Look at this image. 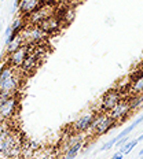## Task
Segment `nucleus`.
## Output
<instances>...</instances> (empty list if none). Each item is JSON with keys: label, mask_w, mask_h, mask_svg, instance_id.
I'll list each match as a JSON object with an SVG mask.
<instances>
[{"label": "nucleus", "mask_w": 143, "mask_h": 159, "mask_svg": "<svg viewBox=\"0 0 143 159\" xmlns=\"http://www.w3.org/2000/svg\"><path fill=\"white\" fill-rule=\"evenodd\" d=\"M138 143H139L138 139H136V140H129L124 145H121V147H120V151L124 152V155H127V154H129V152L132 151V148L136 147V144H138Z\"/></svg>", "instance_id": "obj_16"}, {"label": "nucleus", "mask_w": 143, "mask_h": 159, "mask_svg": "<svg viewBox=\"0 0 143 159\" xmlns=\"http://www.w3.org/2000/svg\"><path fill=\"white\" fill-rule=\"evenodd\" d=\"M136 126H138V125H135L134 122H132V124L129 125V126H127L125 129H122V130L120 132V133L117 134V139H118V140H121V139H122V137H125V136H129V133H131V132L134 130Z\"/></svg>", "instance_id": "obj_17"}, {"label": "nucleus", "mask_w": 143, "mask_h": 159, "mask_svg": "<svg viewBox=\"0 0 143 159\" xmlns=\"http://www.w3.org/2000/svg\"><path fill=\"white\" fill-rule=\"evenodd\" d=\"M131 112H132V108H131V103H129V98H122L121 100L109 111V115H110L117 124H121Z\"/></svg>", "instance_id": "obj_4"}, {"label": "nucleus", "mask_w": 143, "mask_h": 159, "mask_svg": "<svg viewBox=\"0 0 143 159\" xmlns=\"http://www.w3.org/2000/svg\"><path fill=\"white\" fill-rule=\"evenodd\" d=\"M29 47H31V45H29ZM40 61H41V56L39 55V52L31 49V51H29V54H28V56H26V59L24 61V63H22V66L19 69L22 70L24 74H31V73H33L36 70V67L39 66Z\"/></svg>", "instance_id": "obj_8"}, {"label": "nucleus", "mask_w": 143, "mask_h": 159, "mask_svg": "<svg viewBox=\"0 0 143 159\" xmlns=\"http://www.w3.org/2000/svg\"><path fill=\"white\" fill-rule=\"evenodd\" d=\"M15 3H19V0H15Z\"/></svg>", "instance_id": "obj_23"}, {"label": "nucleus", "mask_w": 143, "mask_h": 159, "mask_svg": "<svg viewBox=\"0 0 143 159\" xmlns=\"http://www.w3.org/2000/svg\"><path fill=\"white\" fill-rule=\"evenodd\" d=\"M25 44V41H24V37H22V34L19 33L17 37H14L11 40V41L7 44V54H11V52H14L17 51L19 47H22V45Z\"/></svg>", "instance_id": "obj_13"}, {"label": "nucleus", "mask_w": 143, "mask_h": 159, "mask_svg": "<svg viewBox=\"0 0 143 159\" xmlns=\"http://www.w3.org/2000/svg\"><path fill=\"white\" fill-rule=\"evenodd\" d=\"M122 99V91L121 89H110L102 96L101 99V104L99 108L103 112H109Z\"/></svg>", "instance_id": "obj_5"}, {"label": "nucleus", "mask_w": 143, "mask_h": 159, "mask_svg": "<svg viewBox=\"0 0 143 159\" xmlns=\"http://www.w3.org/2000/svg\"><path fill=\"white\" fill-rule=\"evenodd\" d=\"M116 125H117V122L109 115V112L99 111L96 114L95 119L92 121L91 126H89V129L85 133H88L91 136H103L107 132H110Z\"/></svg>", "instance_id": "obj_1"}, {"label": "nucleus", "mask_w": 143, "mask_h": 159, "mask_svg": "<svg viewBox=\"0 0 143 159\" xmlns=\"http://www.w3.org/2000/svg\"><path fill=\"white\" fill-rule=\"evenodd\" d=\"M83 145H84V141H81V143H77V144H74V145H72L70 148H68V150L65 151V154L62 155V157L66 158V159L76 158V157H77V155H79V152L81 151Z\"/></svg>", "instance_id": "obj_15"}, {"label": "nucleus", "mask_w": 143, "mask_h": 159, "mask_svg": "<svg viewBox=\"0 0 143 159\" xmlns=\"http://www.w3.org/2000/svg\"><path fill=\"white\" fill-rule=\"evenodd\" d=\"M22 37H24V41L26 45H31V47H35V45L43 44L44 40L47 39V33L40 28V25H29L26 26L24 30L21 32Z\"/></svg>", "instance_id": "obj_3"}, {"label": "nucleus", "mask_w": 143, "mask_h": 159, "mask_svg": "<svg viewBox=\"0 0 143 159\" xmlns=\"http://www.w3.org/2000/svg\"><path fill=\"white\" fill-rule=\"evenodd\" d=\"M54 14V8L51 4H43L41 7H39L35 12H32L29 15V24L31 25H40L44 19H47L50 15Z\"/></svg>", "instance_id": "obj_6"}, {"label": "nucleus", "mask_w": 143, "mask_h": 159, "mask_svg": "<svg viewBox=\"0 0 143 159\" xmlns=\"http://www.w3.org/2000/svg\"><path fill=\"white\" fill-rule=\"evenodd\" d=\"M128 93L135 95V93H143V73L136 74L132 77L131 82L128 85Z\"/></svg>", "instance_id": "obj_12"}, {"label": "nucleus", "mask_w": 143, "mask_h": 159, "mask_svg": "<svg viewBox=\"0 0 143 159\" xmlns=\"http://www.w3.org/2000/svg\"><path fill=\"white\" fill-rule=\"evenodd\" d=\"M43 4H44V0H19L18 8L21 11V14L29 16L39 7H41Z\"/></svg>", "instance_id": "obj_11"}, {"label": "nucleus", "mask_w": 143, "mask_h": 159, "mask_svg": "<svg viewBox=\"0 0 143 159\" xmlns=\"http://www.w3.org/2000/svg\"><path fill=\"white\" fill-rule=\"evenodd\" d=\"M139 155H141V157H143V148H142L141 151H139Z\"/></svg>", "instance_id": "obj_22"}, {"label": "nucleus", "mask_w": 143, "mask_h": 159, "mask_svg": "<svg viewBox=\"0 0 143 159\" xmlns=\"http://www.w3.org/2000/svg\"><path fill=\"white\" fill-rule=\"evenodd\" d=\"M64 21H62L61 16L52 14L50 15L47 19H44V21L40 24V28L43 29L47 34H54V33L59 32V29H62V26H64Z\"/></svg>", "instance_id": "obj_7"}, {"label": "nucleus", "mask_w": 143, "mask_h": 159, "mask_svg": "<svg viewBox=\"0 0 143 159\" xmlns=\"http://www.w3.org/2000/svg\"><path fill=\"white\" fill-rule=\"evenodd\" d=\"M117 141H118V139H117V136H116V137H113L112 140H109L107 143H105L103 145H102L101 151H107V150H110L112 147H114V145H116V143H117Z\"/></svg>", "instance_id": "obj_18"}, {"label": "nucleus", "mask_w": 143, "mask_h": 159, "mask_svg": "<svg viewBox=\"0 0 143 159\" xmlns=\"http://www.w3.org/2000/svg\"><path fill=\"white\" fill-rule=\"evenodd\" d=\"M138 141H139V143H141V141H143V133H142V134L138 137Z\"/></svg>", "instance_id": "obj_21"}, {"label": "nucleus", "mask_w": 143, "mask_h": 159, "mask_svg": "<svg viewBox=\"0 0 143 159\" xmlns=\"http://www.w3.org/2000/svg\"><path fill=\"white\" fill-rule=\"evenodd\" d=\"M0 28H2V22H0Z\"/></svg>", "instance_id": "obj_24"}, {"label": "nucleus", "mask_w": 143, "mask_h": 159, "mask_svg": "<svg viewBox=\"0 0 143 159\" xmlns=\"http://www.w3.org/2000/svg\"><path fill=\"white\" fill-rule=\"evenodd\" d=\"M19 107L17 95L0 92V121H11Z\"/></svg>", "instance_id": "obj_2"}, {"label": "nucleus", "mask_w": 143, "mask_h": 159, "mask_svg": "<svg viewBox=\"0 0 143 159\" xmlns=\"http://www.w3.org/2000/svg\"><path fill=\"white\" fill-rule=\"evenodd\" d=\"M129 103H131L132 111H136L139 108H143V93H135L129 96Z\"/></svg>", "instance_id": "obj_14"}, {"label": "nucleus", "mask_w": 143, "mask_h": 159, "mask_svg": "<svg viewBox=\"0 0 143 159\" xmlns=\"http://www.w3.org/2000/svg\"><path fill=\"white\" fill-rule=\"evenodd\" d=\"M29 51H31V47L24 44L22 47H19L18 49H17V51L8 54L7 63L14 66V67H21L22 63H24V61L26 59V56H28V54H29Z\"/></svg>", "instance_id": "obj_10"}, {"label": "nucleus", "mask_w": 143, "mask_h": 159, "mask_svg": "<svg viewBox=\"0 0 143 159\" xmlns=\"http://www.w3.org/2000/svg\"><path fill=\"white\" fill-rule=\"evenodd\" d=\"M55 0H44V3L45 4H52V3H54Z\"/></svg>", "instance_id": "obj_20"}, {"label": "nucleus", "mask_w": 143, "mask_h": 159, "mask_svg": "<svg viewBox=\"0 0 143 159\" xmlns=\"http://www.w3.org/2000/svg\"><path fill=\"white\" fill-rule=\"evenodd\" d=\"M122 157H124V152H121V151H118V152H116L114 155H113V159H121Z\"/></svg>", "instance_id": "obj_19"}, {"label": "nucleus", "mask_w": 143, "mask_h": 159, "mask_svg": "<svg viewBox=\"0 0 143 159\" xmlns=\"http://www.w3.org/2000/svg\"><path fill=\"white\" fill-rule=\"evenodd\" d=\"M96 114H98V112H94V111L84 112V114L80 115V117L74 121V124L72 125V129L76 132H87L89 129V126H91L92 121L95 119Z\"/></svg>", "instance_id": "obj_9"}]
</instances>
